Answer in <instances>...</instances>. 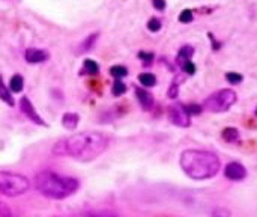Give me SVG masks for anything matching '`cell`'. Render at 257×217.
<instances>
[{
	"label": "cell",
	"mask_w": 257,
	"mask_h": 217,
	"mask_svg": "<svg viewBox=\"0 0 257 217\" xmlns=\"http://www.w3.org/2000/svg\"><path fill=\"white\" fill-rule=\"evenodd\" d=\"M169 119L172 124L178 125V127H190L191 121H190V113L187 112V107L182 106V104H175V106H170L169 107Z\"/></svg>",
	"instance_id": "obj_6"
},
{
	"label": "cell",
	"mask_w": 257,
	"mask_h": 217,
	"mask_svg": "<svg viewBox=\"0 0 257 217\" xmlns=\"http://www.w3.org/2000/svg\"><path fill=\"white\" fill-rule=\"evenodd\" d=\"M23 88H24V80H23V77H21V76H18V74L12 76V77H11V80H9V91H12V92L18 94V92H21V91H23Z\"/></svg>",
	"instance_id": "obj_15"
},
{
	"label": "cell",
	"mask_w": 257,
	"mask_h": 217,
	"mask_svg": "<svg viewBox=\"0 0 257 217\" xmlns=\"http://www.w3.org/2000/svg\"><path fill=\"white\" fill-rule=\"evenodd\" d=\"M161 26H163L161 21H160L158 18H155V17L151 18V20L148 21V29H149V32H154V33H155V32H160V30H161Z\"/></svg>",
	"instance_id": "obj_22"
},
{
	"label": "cell",
	"mask_w": 257,
	"mask_h": 217,
	"mask_svg": "<svg viewBox=\"0 0 257 217\" xmlns=\"http://www.w3.org/2000/svg\"><path fill=\"white\" fill-rule=\"evenodd\" d=\"M179 79H175L173 82H172V86L169 88V92H167V95H169V98H176L178 97V92H179Z\"/></svg>",
	"instance_id": "obj_23"
},
{
	"label": "cell",
	"mask_w": 257,
	"mask_h": 217,
	"mask_svg": "<svg viewBox=\"0 0 257 217\" xmlns=\"http://www.w3.org/2000/svg\"><path fill=\"white\" fill-rule=\"evenodd\" d=\"M20 109H21V112H23L32 122H35V124H38V125H41V127H47V122L38 115L35 106L32 104V101H30L27 97H21V100H20Z\"/></svg>",
	"instance_id": "obj_7"
},
{
	"label": "cell",
	"mask_w": 257,
	"mask_h": 217,
	"mask_svg": "<svg viewBox=\"0 0 257 217\" xmlns=\"http://www.w3.org/2000/svg\"><path fill=\"white\" fill-rule=\"evenodd\" d=\"M193 54H194V50H193V47H190V45H185V47H182V48L179 50L178 56H176V63H178L179 66H182L185 62L191 60Z\"/></svg>",
	"instance_id": "obj_12"
},
{
	"label": "cell",
	"mask_w": 257,
	"mask_h": 217,
	"mask_svg": "<svg viewBox=\"0 0 257 217\" xmlns=\"http://www.w3.org/2000/svg\"><path fill=\"white\" fill-rule=\"evenodd\" d=\"M98 39V33H92V35H89L81 44H80V50H78V53H86V51H90L92 50V47H93V44H95V41Z\"/></svg>",
	"instance_id": "obj_16"
},
{
	"label": "cell",
	"mask_w": 257,
	"mask_h": 217,
	"mask_svg": "<svg viewBox=\"0 0 257 217\" xmlns=\"http://www.w3.org/2000/svg\"><path fill=\"white\" fill-rule=\"evenodd\" d=\"M126 92V85L122 82V80H116L114 83H113V86H111V94L114 95V97H120V95H123Z\"/></svg>",
	"instance_id": "obj_20"
},
{
	"label": "cell",
	"mask_w": 257,
	"mask_h": 217,
	"mask_svg": "<svg viewBox=\"0 0 257 217\" xmlns=\"http://www.w3.org/2000/svg\"><path fill=\"white\" fill-rule=\"evenodd\" d=\"M108 148V137L99 131L74 133L53 145V156L71 157L80 162H92Z\"/></svg>",
	"instance_id": "obj_1"
},
{
	"label": "cell",
	"mask_w": 257,
	"mask_h": 217,
	"mask_svg": "<svg viewBox=\"0 0 257 217\" xmlns=\"http://www.w3.org/2000/svg\"><path fill=\"white\" fill-rule=\"evenodd\" d=\"M24 57L29 63H42L50 57V54L41 48H27L24 51Z\"/></svg>",
	"instance_id": "obj_9"
},
{
	"label": "cell",
	"mask_w": 257,
	"mask_h": 217,
	"mask_svg": "<svg viewBox=\"0 0 257 217\" xmlns=\"http://www.w3.org/2000/svg\"><path fill=\"white\" fill-rule=\"evenodd\" d=\"M226 80L230 83V85H238L244 80V77L239 74V73H227L226 74Z\"/></svg>",
	"instance_id": "obj_21"
},
{
	"label": "cell",
	"mask_w": 257,
	"mask_h": 217,
	"mask_svg": "<svg viewBox=\"0 0 257 217\" xmlns=\"http://www.w3.org/2000/svg\"><path fill=\"white\" fill-rule=\"evenodd\" d=\"M181 168L191 180H209L220 171V160L214 153L187 150L181 154Z\"/></svg>",
	"instance_id": "obj_2"
},
{
	"label": "cell",
	"mask_w": 257,
	"mask_h": 217,
	"mask_svg": "<svg viewBox=\"0 0 257 217\" xmlns=\"http://www.w3.org/2000/svg\"><path fill=\"white\" fill-rule=\"evenodd\" d=\"M185 107H187V112L190 115H199V113H202V107L197 106V104H191V106H185Z\"/></svg>",
	"instance_id": "obj_29"
},
{
	"label": "cell",
	"mask_w": 257,
	"mask_h": 217,
	"mask_svg": "<svg viewBox=\"0 0 257 217\" xmlns=\"http://www.w3.org/2000/svg\"><path fill=\"white\" fill-rule=\"evenodd\" d=\"M212 217H230V211L224 207H218L212 211Z\"/></svg>",
	"instance_id": "obj_25"
},
{
	"label": "cell",
	"mask_w": 257,
	"mask_h": 217,
	"mask_svg": "<svg viewBox=\"0 0 257 217\" xmlns=\"http://www.w3.org/2000/svg\"><path fill=\"white\" fill-rule=\"evenodd\" d=\"M29 189L30 181L27 177L15 172H0V195L14 198L27 193Z\"/></svg>",
	"instance_id": "obj_4"
},
{
	"label": "cell",
	"mask_w": 257,
	"mask_h": 217,
	"mask_svg": "<svg viewBox=\"0 0 257 217\" xmlns=\"http://www.w3.org/2000/svg\"><path fill=\"white\" fill-rule=\"evenodd\" d=\"M182 69H184V73H187V74H190V76H193L194 73H196V65L191 62V60H188V62H185L182 66H181Z\"/></svg>",
	"instance_id": "obj_27"
},
{
	"label": "cell",
	"mask_w": 257,
	"mask_h": 217,
	"mask_svg": "<svg viewBox=\"0 0 257 217\" xmlns=\"http://www.w3.org/2000/svg\"><path fill=\"white\" fill-rule=\"evenodd\" d=\"M139 57L143 60L145 65H149V63H152V60H154V54H152V53H146V51H140V53H139Z\"/></svg>",
	"instance_id": "obj_26"
},
{
	"label": "cell",
	"mask_w": 257,
	"mask_h": 217,
	"mask_svg": "<svg viewBox=\"0 0 257 217\" xmlns=\"http://www.w3.org/2000/svg\"><path fill=\"white\" fill-rule=\"evenodd\" d=\"M224 175L230 181H242L247 177V169L241 163L232 162L224 168Z\"/></svg>",
	"instance_id": "obj_8"
},
{
	"label": "cell",
	"mask_w": 257,
	"mask_h": 217,
	"mask_svg": "<svg viewBox=\"0 0 257 217\" xmlns=\"http://www.w3.org/2000/svg\"><path fill=\"white\" fill-rule=\"evenodd\" d=\"M83 71L86 74L96 76L99 73V65L95 60H92V59H84V62H83Z\"/></svg>",
	"instance_id": "obj_17"
},
{
	"label": "cell",
	"mask_w": 257,
	"mask_h": 217,
	"mask_svg": "<svg viewBox=\"0 0 257 217\" xmlns=\"http://www.w3.org/2000/svg\"><path fill=\"white\" fill-rule=\"evenodd\" d=\"M35 189L45 198L60 201L78 190V180L59 175L53 171H42L35 177Z\"/></svg>",
	"instance_id": "obj_3"
},
{
	"label": "cell",
	"mask_w": 257,
	"mask_h": 217,
	"mask_svg": "<svg viewBox=\"0 0 257 217\" xmlns=\"http://www.w3.org/2000/svg\"><path fill=\"white\" fill-rule=\"evenodd\" d=\"M139 82H140L145 88H152V86H155V83H157V77H155L154 74H151V73H143V74L139 76Z\"/></svg>",
	"instance_id": "obj_18"
},
{
	"label": "cell",
	"mask_w": 257,
	"mask_h": 217,
	"mask_svg": "<svg viewBox=\"0 0 257 217\" xmlns=\"http://www.w3.org/2000/svg\"><path fill=\"white\" fill-rule=\"evenodd\" d=\"M0 100H2L3 103H6L8 106H11V107L15 104V101H14V98H12V94H11V91L5 86L2 77H0Z\"/></svg>",
	"instance_id": "obj_13"
},
{
	"label": "cell",
	"mask_w": 257,
	"mask_h": 217,
	"mask_svg": "<svg viewBox=\"0 0 257 217\" xmlns=\"http://www.w3.org/2000/svg\"><path fill=\"white\" fill-rule=\"evenodd\" d=\"M110 74H111L116 80H120V79H123V77L128 76V69H126V66H123V65H113V66L110 68Z\"/></svg>",
	"instance_id": "obj_19"
},
{
	"label": "cell",
	"mask_w": 257,
	"mask_h": 217,
	"mask_svg": "<svg viewBox=\"0 0 257 217\" xmlns=\"http://www.w3.org/2000/svg\"><path fill=\"white\" fill-rule=\"evenodd\" d=\"M238 97L236 92L232 89H221L215 94H212L209 98L205 100L203 107L209 112L214 113H221V112H227L235 103H236Z\"/></svg>",
	"instance_id": "obj_5"
},
{
	"label": "cell",
	"mask_w": 257,
	"mask_h": 217,
	"mask_svg": "<svg viewBox=\"0 0 257 217\" xmlns=\"http://www.w3.org/2000/svg\"><path fill=\"white\" fill-rule=\"evenodd\" d=\"M152 5H154V8H155L157 11H164L166 6H167L166 0H152Z\"/></svg>",
	"instance_id": "obj_30"
},
{
	"label": "cell",
	"mask_w": 257,
	"mask_h": 217,
	"mask_svg": "<svg viewBox=\"0 0 257 217\" xmlns=\"http://www.w3.org/2000/svg\"><path fill=\"white\" fill-rule=\"evenodd\" d=\"M256 115H257V110H256Z\"/></svg>",
	"instance_id": "obj_31"
},
{
	"label": "cell",
	"mask_w": 257,
	"mask_h": 217,
	"mask_svg": "<svg viewBox=\"0 0 257 217\" xmlns=\"http://www.w3.org/2000/svg\"><path fill=\"white\" fill-rule=\"evenodd\" d=\"M0 217H12V213H11L9 207L5 202H2V201H0Z\"/></svg>",
	"instance_id": "obj_28"
},
{
	"label": "cell",
	"mask_w": 257,
	"mask_h": 217,
	"mask_svg": "<svg viewBox=\"0 0 257 217\" xmlns=\"http://www.w3.org/2000/svg\"><path fill=\"white\" fill-rule=\"evenodd\" d=\"M179 21L187 24V23H191L193 21V11L191 9H184L181 14H179Z\"/></svg>",
	"instance_id": "obj_24"
},
{
	"label": "cell",
	"mask_w": 257,
	"mask_h": 217,
	"mask_svg": "<svg viewBox=\"0 0 257 217\" xmlns=\"http://www.w3.org/2000/svg\"><path fill=\"white\" fill-rule=\"evenodd\" d=\"M221 137H223L226 142H229V143H235V142H238V139H239V131H238L236 128H233V127H227V128L223 130Z\"/></svg>",
	"instance_id": "obj_14"
},
{
	"label": "cell",
	"mask_w": 257,
	"mask_h": 217,
	"mask_svg": "<svg viewBox=\"0 0 257 217\" xmlns=\"http://www.w3.org/2000/svg\"><path fill=\"white\" fill-rule=\"evenodd\" d=\"M80 122V116L75 112H66L62 116V125L68 130V131H74L78 127Z\"/></svg>",
	"instance_id": "obj_11"
},
{
	"label": "cell",
	"mask_w": 257,
	"mask_h": 217,
	"mask_svg": "<svg viewBox=\"0 0 257 217\" xmlns=\"http://www.w3.org/2000/svg\"><path fill=\"white\" fill-rule=\"evenodd\" d=\"M136 97L140 103V106L143 107V110H151L154 107V97L151 92H148L143 88H136Z\"/></svg>",
	"instance_id": "obj_10"
}]
</instances>
